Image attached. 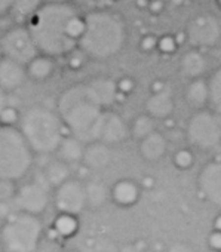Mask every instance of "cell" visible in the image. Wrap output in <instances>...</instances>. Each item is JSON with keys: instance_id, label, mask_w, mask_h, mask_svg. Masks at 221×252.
<instances>
[{"instance_id": "cell-1", "label": "cell", "mask_w": 221, "mask_h": 252, "mask_svg": "<svg viewBox=\"0 0 221 252\" xmlns=\"http://www.w3.org/2000/svg\"><path fill=\"white\" fill-rule=\"evenodd\" d=\"M27 27L39 52L57 58L67 57L79 46L86 21L71 2H43L27 18Z\"/></svg>"}, {"instance_id": "cell-2", "label": "cell", "mask_w": 221, "mask_h": 252, "mask_svg": "<svg viewBox=\"0 0 221 252\" xmlns=\"http://www.w3.org/2000/svg\"><path fill=\"white\" fill-rule=\"evenodd\" d=\"M86 27L79 49L91 60L104 61L121 54L128 40L124 18L112 11L98 9L85 15Z\"/></svg>"}, {"instance_id": "cell-3", "label": "cell", "mask_w": 221, "mask_h": 252, "mask_svg": "<svg viewBox=\"0 0 221 252\" xmlns=\"http://www.w3.org/2000/svg\"><path fill=\"white\" fill-rule=\"evenodd\" d=\"M104 110L88 82L67 88L57 102V111L68 134H73L85 144L94 141V132Z\"/></svg>"}, {"instance_id": "cell-4", "label": "cell", "mask_w": 221, "mask_h": 252, "mask_svg": "<svg viewBox=\"0 0 221 252\" xmlns=\"http://www.w3.org/2000/svg\"><path fill=\"white\" fill-rule=\"evenodd\" d=\"M18 128L34 155L55 153L68 134L58 111L43 105H33L21 114Z\"/></svg>"}, {"instance_id": "cell-5", "label": "cell", "mask_w": 221, "mask_h": 252, "mask_svg": "<svg viewBox=\"0 0 221 252\" xmlns=\"http://www.w3.org/2000/svg\"><path fill=\"white\" fill-rule=\"evenodd\" d=\"M34 152L17 126L0 125V180L15 181L32 168Z\"/></svg>"}, {"instance_id": "cell-6", "label": "cell", "mask_w": 221, "mask_h": 252, "mask_svg": "<svg viewBox=\"0 0 221 252\" xmlns=\"http://www.w3.org/2000/svg\"><path fill=\"white\" fill-rule=\"evenodd\" d=\"M40 237V220L37 215L24 211L11 215L2 230V242L8 252H34Z\"/></svg>"}, {"instance_id": "cell-7", "label": "cell", "mask_w": 221, "mask_h": 252, "mask_svg": "<svg viewBox=\"0 0 221 252\" xmlns=\"http://www.w3.org/2000/svg\"><path fill=\"white\" fill-rule=\"evenodd\" d=\"M186 138L191 147L205 152L220 146L221 123L209 107L194 110L186 126Z\"/></svg>"}, {"instance_id": "cell-8", "label": "cell", "mask_w": 221, "mask_h": 252, "mask_svg": "<svg viewBox=\"0 0 221 252\" xmlns=\"http://www.w3.org/2000/svg\"><path fill=\"white\" fill-rule=\"evenodd\" d=\"M190 48L206 51L221 42V20L209 12L193 17L184 30Z\"/></svg>"}, {"instance_id": "cell-9", "label": "cell", "mask_w": 221, "mask_h": 252, "mask_svg": "<svg viewBox=\"0 0 221 252\" xmlns=\"http://www.w3.org/2000/svg\"><path fill=\"white\" fill-rule=\"evenodd\" d=\"M0 46L3 57L12 58L24 65L40 54L27 26H18L6 32L0 39Z\"/></svg>"}, {"instance_id": "cell-10", "label": "cell", "mask_w": 221, "mask_h": 252, "mask_svg": "<svg viewBox=\"0 0 221 252\" xmlns=\"http://www.w3.org/2000/svg\"><path fill=\"white\" fill-rule=\"evenodd\" d=\"M54 205L58 212L79 215L88 206L85 184L76 178H68L55 189Z\"/></svg>"}, {"instance_id": "cell-11", "label": "cell", "mask_w": 221, "mask_h": 252, "mask_svg": "<svg viewBox=\"0 0 221 252\" xmlns=\"http://www.w3.org/2000/svg\"><path fill=\"white\" fill-rule=\"evenodd\" d=\"M128 138H129V125L122 119V116L105 108L95 128L94 141H101L112 147L124 143Z\"/></svg>"}, {"instance_id": "cell-12", "label": "cell", "mask_w": 221, "mask_h": 252, "mask_svg": "<svg viewBox=\"0 0 221 252\" xmlns=\"http://www.w3.org/2000/svg\"><path fill=\"white\" fill-rule=\"evenodd\" d=\"M197 190L208 203L221 208V159L211 160L200 168Z\"/></svg>"}, {"instance_id": "cell-13", "label": "cell", "mask_w": 221, "mask_h": 252, "mask_svg": "<svg viewBox=\"0 0 221 252\" xmlns=\"http://www.w3.org/2000/svg\"><path fill=\"white\" fill-rule=\"evenodd\" d=\"M46 181H33L24 184L15 196V202L18 208L24 212L39 215L49 205V191Z\"/></svg>"}, {"instance_id": "cell-14", "label": "cell", "mask_w": 221, "mask_h": 252, "mask_svg": "<svg viewBox=\"0 0 221 252\" xmlns=\"http://www.w3.org/2000/svg\"><path fill=\"white\" fill-rule=\"evenodd\" d=\"M141 186L132 178H121L110 187V199L119 208H132L141 199Z\"/></svg>"}, {"instance_id": "cell-15", "label": "cell", "mask_w": 221, "mask_h": 252, "mask_svg": "<svg viewBox=\"0 0 221 252\" xmlns=\"http://www.w3.org/2000/svg\"><path fill=\"white\" fill-rule=\"evenodd\" d=\"M27 79V70L26 65L3 57L0 60V89L5 92H14L17 91Z\"/></svg>"}, {"instance_id": "cell-16", "label": "cell", "mask_w": 221, "mask_h": 252, "mask_svg": "<svg viewBox=\"0 0 221 252\" xmlns=\"http://www.w3.org/2000/svg\"><path fill=\"white\" fill-rule=\"evenodd\" d=\"M168 150H169V141L158 129L138 141V153L141 159L149 163L160 162L168 155Z\"/></svg>"}, {"instance_id": "cell-17", "label": "cell", "mask_w": 221, "mask_h": 252, "mask_svg": "<svg viewBox=\"0 0 221 252\" xmlns=\"http://www.w3.org/2000/svg\"><path fill=\"white\" fill-rule=\"evenodd\" d=\"M144 108H146V113L155 117L158 122L171 119L175 110V99L169 88L159 91V92H152L150 96L144 102Z\"/></svg>"}, {"instance_id": "cell-18", "label": "cell", "mask_w": 221, "mask_h": 252, "mask_svg": "<svg viewBox=\"0 0 221 252\" xmlns=\"http://www.w3.org/2000/svg\"><path fill=\"white\" fill-rule=\"evenodd\" d=\"M82 163L89 171H101L112 163L110 146L101 141H89L85 144Z\"/></svg>"}, {"instance_id": "cell-19", "label": "cell", "mask_w": 221, "mask_h": 252, "mask_svg": "<svg viewBox=\"0 0 221 252\" xmlns=\"http://www.w3.org/2000/svg\"><path fill=\"white\" fill-rule=\"evenodd\" d=\"M178 68H180L181 74L184 77H187L189 80L203 77L205 71L208 70V61H206L203 51L191 48L190 51L184 52L180 60Z\"/></svg>"}, {"instance_id": "cell-20", "label": "cell", "mask_w": 221, "mask_h": 252, "mask_svg": "<svg viewBox=\"0 0 221 252\" xmlns=\"http://www.w3.org/2000/svg\"><path fill=\"white\" fill-rule=\"evenodd\" d=\"M184 99L189 107L193 110L206 108L209 105V92H208V82L203 77L189 80L184 89Z\"/></svg>"}, {"instance_id": "cell-21", "label": "cell", "mask_w": 221, "mask_h": 252, "mask_svg": "<svg viewBox=\"0 0 221 252\" xmlns=\"http://www.w3.org/2000/svg\"><path fill=\"white\" fill-rule=\"evenodd\" d=\"M55 58L45 55V54H37L33 60H30L26 64L27 70V77L32 79L33 82H45L52 77L55 73Z\"/></svg>"}, {"instance_id": "cell-22", "label": "cell", "mask_w": 221, "mask_h": 252, "mask_svg": "<svg viewBox=\"0 0 221 252\" xmlns=\"http://www.w3.org/2000/svg\"><path fill=\"white\" fill-rule=\"evenodd\" d=\"M88 83L104 108H108L118 99V96H121L118 92L116 82L108 77H95Z\"/></svg>"}, {"instance_id": "cell-23", "label": "cell", "mask_w": 221, "mask_h": 252, "mask_svg": "<svg viewBox=\"0 0 221 252\" xmlns=\"http://www.w3.org/2000/svg\"><path fill=\"white\" fill-rule=\"evenodd\" d=\"M83 152H85V143L77 137H74L73 134H67L63 138L55 153L58 155V159L71 165V163H82Z\"/></svg>"}, {"instance_id": "cell-24", "label": "cell", "mask_w": 221, "mask_h": 252, "mask_svg": "<svg viewBox=\"0 0 221 252\" xmlns=\"http://www.w3.org/2000/svg\"><path fill=\"white\" fill-rule=\"evenodd\" d=\"M68 178H71V169L70 165L61 159H55L51 160L45 169H43V180L46 181V184L49 187L57 189L58 186H61L63 183H65Z\"/></svg>"}, {"instance_id": "cell-25", "label": "cell", "mask_w": 221, "mask_h": 252, "mask_svg": "<svg viewBox=\"0 0 221 252\" xmlns=\"http://www.w3.org/2000/svg\"><path fill=\"white\" fill-rule=\"evenodd\" d=\"M128 125H129V137L137 141L143 140L144 137H147L149 134L158 129V120L150 114H147L146 111L135 116Z\"/></svg>"}, {"instance_id": "cell-26", "label": "cell", "mask_w": 221, "mask_h": 252, "mask_svg": "<svg viewBox=\"0 0 221 252\" xmlns=\"http://www.w3.org/2000/svg\"><path fill=\"white\" fill-rule=\"evenodd\" d=\"M119 251L121 246L112 237L104 234L91 236L80 246V252H119Z\"/></svg>"}, {"instance_id": "cell-27", "label": "cell", "mask_w": 221, "mask_h": 252, "mask_svg": "<svg viewBox=\"0 0 221 252\" xmlns=\"http://www.w3.org/2000/svg\"><path fill=\"white\" fill-rule=\"evenodd\" d=\"M85 190H86V202L89 208H94V209L101 208L110 199V189H107L105 184L99 181L86 183Z\"/></svg>"}, {"instance_id": "cell-28", "label": "cell", "mask_w": 221, "mask_h": 252, "mask_svg": "<svg viewBox=\"0 0 221 252\" xmlns=\"http://www.w3.org/2000/svg\"><path fill=\"white\" fill-rule=\"evenodd\" d=\"M79 230V220L74 214L67 212H58V215L54 220V231L64 239H68L74 236Z\"/></svg>"}, {"instance_id": "cell-29", "label": "cell", "mask_w": 221, "mask_h": 252, "mask_svg": "<svg viewBox=\"0 0 221 252\" xmlns=\"http://www.w3.org/2000/svg\"><path fill=\"white\" fill-rule=\"evenodd\" d=\"M208 82V92H209V108L215 113H221V67L215 68Z\"/></svg>"}, {"instance_id": "cell-30", "label": "cell", "mask_w": 221, "mask_h": 252, "mask_svg": "<svg viewBox=\"0 0 221 252\" xmlns=\"http://www.w3.org/2000/svg\"><path fill=\"white\" fill-rule=\"evenodd\" d=\"M196 158L191 149L184 147V149H178L174 156H172V163L178 171H189L194 166Z\"/></svg>"}, {"instance_id": "cell-31", "label": "cell", "mask_w": 221, "mask_h": 252, "mask_svg": "<svg viewBox=\"0 0 221 252\" xmlns=\"http://www.w3.org/2000/svg\"><path fill=\"white\" fill-rule=\"evenodd\" d=\"M42 3H43V0H17L11 12L15 14L18 18L27 20Z\"/></svg>"}, {"instance_id": "cell-32", "label": "cell", "mask_w": 221, "mask_h": 252, "mask_svg": "<svg viewBox=\"0 0 221 252\" xmlns=\"http://www.w3.org/2000/svg\"><path fill=\"white\" fill-rule=\"evenodd\" d=\"M180 42L174 34H162L158 36V52L162 55H172L178 51Z\"/></svg>"}, {"instance_id": "cell-33", "label": "cell", "mask_w": 221, "mask_h": 252, "mask_svg": "<svg viewBox=\"0 0 221 252\" xmlns=\"http://www.w3.org/2000/svg\"><path fill=\"white\" fill-rule=\"evenodd\" d=\"M21 120V113L12 107V105H6L0 110V125L2 126H17L20 125Z\"/></svg>"}, {"instance_id": "cell-34", "label": "cell", "mask_w": 221, "mask_h": 252, "mask_svg": "<svg viewBox=\"0 0 221 252\" xmlns=\"http://www.w3.org/2000/svg\"><path fill=\"white\" fill-rule=\"evenodd\" d=\"M67 57H68V61H67L68 68L73 70V71H79L80 68H83L85 64H86V58H88L79 48L71 51Z\"/></svg>"}, {"instance_id": "cell-35", "label": "cell", "mask_w": 221, "mask_h": 252, "mask_svg": "<svg viewBox=\"0 0 221 252\" xmlns=\"http://www.w3.org/2000/svg\"><path fill=\"white\" fill-rule=\"evenodd\" d=\"M116 86H118L119 95H122V96L126 98V96H129V95L135 91L137 82H135V79L131 77V76H122L119 80H116Z\"/></svg>"}, {"instance_id": "cell-36", "label": "cell", "mask_w": 221, "mask_h": 252, "mask_svg": "<svg viewBox=\"0 0 221 252\" xmlns=\"http://www.w3.org/2000/svg\"><path fill=\"white\" fill-rule=\"evenodd\" d=\"M206 245L211 252H221V231L212 228L206 236Z\"/></svg>"}, {"instance_id": "cell-37", "label": "cell", "mask_w": 221, "mask_h": 252, "mask_svg": "<svg viewBox=\"0 0 221 252\" xmlns=\"http://www.w3.org/2000/svg\"><path fill=\"white\" fill-rule=\"evenodd\" d=\"M140 49L143 52H155L158 49V36L155 34H146L140 39Z\"/></svg>"}, {"instance_id": "cell-38", "label": "cell", "mask_w": 221, "mask_h": 252, "mask_svg": "<svg viewBox=\"0 0 221 252\" xmlns=\"http://www.w3.org/2000/svg\"><path fill=\"white\" fill-rule=\"evenodd\" d=\"M14 193L12 190V181L9 180H0V200H5L11 197Z\"/></svg>"}, {"instance_id": "cell-39", "label": "cell", "mask_w": 221, "mask_h": 252, "mask_svg": "<svg viewBox=\"0 0 221 252\" xmlns=\"http://www.w3.org/2000/svg\"><path fill=\"white\" fill-rule=\"evenodd\" d=\"M166 252H194V249L186 242H175L166 249Z\"/></svg>"}, {"instance_id": "cell-40", "label": "cell", "mask_w": 221, "mask_h": 252, "mask_svg": "<svg viewBox=\"0 0 221 252\" xmlns=\"http://www.w3.org/2000/svg\"><path fill=\"white\" fill-rule=\"evenodd\" d=\"M147 8H149V11H150L152 14L159 15V14H162V12H163V9H165V3H163V0H150L149 5H147Z\"/></svg>"}, {"instance_id": "cell-41", "label": "cell", "mask_w": 221, "mask_h": 252, "mask_svg": "<svg viewBox=\"0 0 221 252\" xmlns=\"http://www.w3.org/2000/svg\"><path fill=\"white\" fill-rule=\"evenodd\" d=\"M17 0H0V17L9 14L14 8Z\"/></svg>"}, {"instance_id": "cell-42", "label": "cell", "mask_w": 221, "mask_h": 252, "mask_svg": "<svg viewBox=\"0 0 221 252\" xmlns=\"http://www.w3.org/2000/svg\"><path fill=\"white\" fill-rule=\"evenodd\" d=\"M119 252H146V251L141 249L137 243H125L124 246H121Z\"/></svg>"}, {"instance_id": "cell-43", "label": "cell", "mask_w": 221, "mask_h": 252, "mask_svg": "<svg viewBox=\"0 0 221 252\" xmlns=\"http://www.w3.org/2000/svg\"><path fill=\"white\" fill-rule=\"evenodd\" d=\"M212 228L221 231V212L215 215V218H214V221H212Z\"/></svg>"}, {"instance_id": "cell-44", "label": "cell", "mask_w": 221, "mask_h": 252, "mask_svg": "<svg viewBox=\"0 0 221 252\" xmlns=\"http://www.w3.org/2000/svg\"><path fill=\"white\" fill-rule=\"evenodd\" d=\"M43 2H51V3H70L73 0H43Z\"/></svg>"}, {"instance_id": "cell-45", "label": "cell", "mask_w": 221, "mask_h": 252, "mask_svg": "<svg viewBox=\"0 0 221 252\" xmlns=\"http://www.w3.org/2000/svg\"><path fill=\"white\" fill-rule=\"evenodd\" d=\"M196 3H206V2H214V0H193Z\"/></svg>"}, {"instance_id": "cell-46", "label": "cell", "mask_w": 221, "mask_h": 252, "mask_svg": "<svg viewBox=\"0 0 221 252\" xmlns=\"http://www.w3.org/2000/svg\"><path fill=\"white\" fill-rule=\"evenodd\" d=\"M214 2H215V3H217V6L221 9V0H214Z\"/></svg>"}, {"instance_id": "cell-47", "label": "cell", "mask_w": 221, "mask_h": 252, "mask_svg": "<svg viewBox=\"0 0 221 252\" xmlns=\"http://www.w3.org/2000/svg\"><path fill=\"white\" fill-rule=\"evenodd\" d=\"M215 113V111H214ZM217 114V117H218V120H220V123H221V113H215Z\"/></svg>"}, {"instance_id": "cell-48", "label": "cell", "mask_w": 221, "mask_h": 252, "mask_svg": "<svg viewBox=\"0 0 221 252\" xmlns=\"http://www.w3.org/2000/svg\"><path fill=\"white\" fill-rule=\"evenodd\" d=\"M3 58V52H2V46H0V60Z\"/></svg>"}, {"instance_id": "cell-49", "label": "cell", "mask_w": 221, "mask_h": 252, "mask_svg": "<svg viewBox=\"0 0 221 252\" xmlns=\"http://www.w3.org/2000/svg\"><path fill=\"white\" fill-rule=\"evenodd\" d=\"M115 2H119V0H115Z\"/></svg>"}]
</instances>
